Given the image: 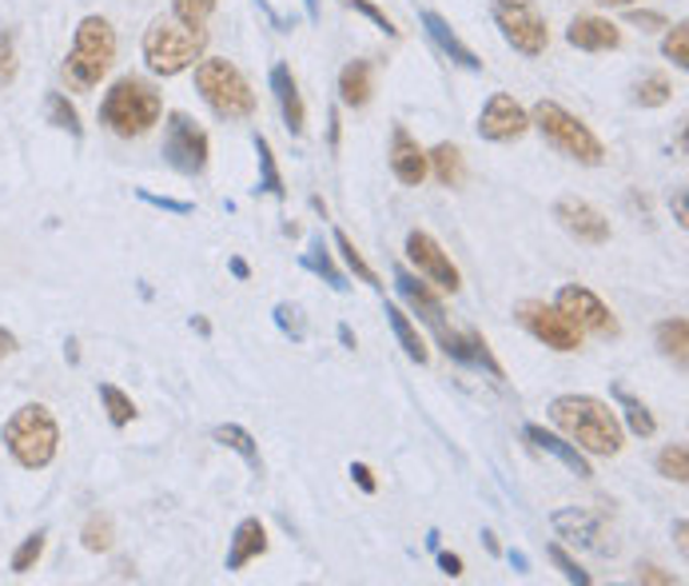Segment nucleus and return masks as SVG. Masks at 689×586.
I'll list each match as a JSON object with an SVG mask.
<instances>
[{
  "label": "nucleus",
  "instance_id": "nucleus-42",
  "mask_svg": "<svg viewBox=\"0 0 689 586\" xmlns=\"http://www.w3.org/2000/svg\"><path fill=\"white\" fill-rule=\"evenodd\" d=\"M216 12V0H172V16L175 21L192 24V28H204Z\"/></svg>",
  "mask_w": 689,
  "mask_h": 586
},
{
  "label": "nucleus",
  "instance_id": "nucleus-56",
  "mask_svg": "<svg viewBox=\"0 0 689 586\" xmlns=\"http://www.w3.org/2000/svg\"><path fill=\"white\" fill-rule=\"evenodd\" d=\"M340 343L347 347V352H355V332H351L347 323H340Z\"/></svg>",
  "mask_w": 689,
  "mask_h": 586
},
{
  "label": "nucleus",
  "instance_id": "nucleus-46",
  "mask_svg": "<svg viewBox=\"0 0 689 586\" xmlns=\"http://www.w3.org/2000/svg\"><path fill=\"white\" fill-rule=\"evenodd\" d=\"M625 21L634 24V28H642V33H657V28H669L666 16H662V12H650V9H630V12H625Z\"/></svg>",
  "mask_w": 689,
  "mask_h": 586
},
{
  "label": "nucleus",
  "instance_id": "nucleus-47",
  "mask_svg": "<svg viewBox=\"0 0 689 586\" xmlns=\"http://www.w3.org/2000/svg\"><path fill=\"white\" fill-rule=\"evenodd\" d=\"M351 479L359 483L363 495H375V491H379V483H375V471L367 463H351Z\"/></svg>",
  "mask_w": 689,
  "mask_h": 586
},
{
  "label": "nucleus",
  "instance_id": "nucleus-55",
  "mask_svg": "<svg viewBox=\"0 0 689 586\" xmlns=\"http://www.w3.org/2000/svg\"><path fill=\"white\" fill-rule=\"evenodd\" d=\"M674 211H678V228H686V192H678V199H674Z\"/></svg>",
  "mask_w": 689,
  "mask_h": 586
},
{
  "label": "nucleus",
  "instance_id": "nucleus-14",
  "mask_svg": "<svg viewBox=\"0 0 689 586\" xmlns=\"http://www.w3.org/2000/svg\"><path fill=\"white\" fill-rule=\"evenodd\" d=\"M554 220H559L562 232L574 235L578 244H590V248L610 244V220H606L602 211L594 208L590 199L559 196V199H554Z\"/></svg>",
  "mask_w": 689,
  "mask_h": 586
},
{
  "label": "nucleus",
  "instance_id": "nucleus-17",
  "mask_svg": "<svg viewBox=\"0 0 689 586\" xmlns=\"http://www.w3.org/2000/svg\"><path fill=\"white\" fill-rule=\"evenodd\" d=\"M387 164H391L394 180H399L403 188H418V184L430 176L427 152H423V145H418L411 133H406L403 124H394V128H391V148H387Z\"/></svg>",
  "mask_w": 689,
  "mask_h": 586
},
{
  "label": "nucleus",
  "instance_id": "nucleus-41",
  "mask_svg": "<svg viewBox=\"0 0 689 586\" xmlns=\"http://www.w3.org/2000/svg\"><path fill=\"white\" fill-rule=\"evenodd\" d=\"M275 328H279L291 343H303L307 320H303V311H299V303H275Z\"/></svg>",
  "mask_w": 689,
  "mask_h": 586
},
{
  "label": "nucleus",
  "instance_id": "nucleus-61",
  "mask_svg": "<svg viewBox=\"0 0 689 586\" xmlns=\"http://www.w3.org/2000/svg\"><path fill=\"white\" fill-rule=\"evenodd\" d=\"M598 4H610V9H630L634 0H598Z\"/></svg>",
  "mask_w": 689,
  "mask_h": 586
},
{
  "label": "nucleus",
  "instance_id": "nucleus-29",
  "mask_svg": "<svg viewBox=\"0 0 689 586\" xmlns=\"http://www.w3.org/2000/svg\"><path fill=\"white\" fill-rule=\"evenodd\" d=\"M211 439L219 443V447H228V451H236L243 459V463L252 467L255 475L263 471V455H260V443H255V435L248 432V427H240V423H219L216 432H211Z\"/></svg>",
  "mask_w": 689,
  "mask_h": 586
},
{
  "label": "nucleus",
  "instance_id": "nucleus-31",
  "mask_svg": "<svg viewBox=\"0 0 689 586\" xmlns=\"http://www.w3.org/2000/svg\"><path fill=\"white\" fill-rule=\"evenodd\" d=\"M255 160H260V184H255V192H263V196L272 199H287V184H284V172H279V164H275V152L272 145H267V136L255 133Z\"/></svg>",
  "mask_w": 689,
  "mask_h": 586
},
{
  "label": "nucleus",
  "instance_id": "nucleus-27",
  "mask_svg": "<svg viewBox=\"0 0 689 586\" xmlns=\"http://www.w3.org/2000/svg\"><path fill=\"white\" fill-rule=\"evenodd\" d=\"M654 343L669 364H678V371H686L689 367V323H686V315H674V320L657 323Z\"/></svg>",
  "mask_w": 689,
  "mask_h": 586
},
{
  "label": "nucleus",
  "instance_id": "nucleus-4",
  "mask_svg": "<svg viewBox=\"0 0 689 586\" xmlns=\"http://www.w3.org/2000/svg\"><path fill=\"white\" fill-rule=\"evenodd\" d=\"M208 48V33L192 28V24L175 21V16H156L143 33V65L152 77H180L187 68H196V60Z\"/></svg>",
  "mask_w": 689,
  "mask_h": 586
},
{
  "label": "nucleus",
  "instance_id": "nucleus-35",
  "mask_svg": "<svg viewBox=\"0 0 689 586\" xmlns=\"http://www.w3.org/2000/svg\"><path fill=\"white\" fill-rule=\"evenodd\" d=\"M100 403H104V411H108V423L112 427H128L131 420H136V403H131L128 391H120L116 383H100Z\"/></svg>",
  "mask_w": 689,
  "mask_h": 586
},
{
  "label": "nucleus",
  "instance_id": "nucleus-2",
  "mask_svg": "<svg viewBox=\"0 0 689 586\" xmlns=\"http://www.w3.org/2000/svg\"><path fill=\"white\" fill-rule=\"evenodd\" d=\"M160 116H164V96L143 77H120L100 100V124L120 140L148 136L160 124Z\"/></svg>",
  "mask_w": 689,
  "mask_h": 586
},
{
  "label": "nucleus",
  "instance_id": "nucleus-52",
  "mask_svg": "<svg viewBox=\"0 0 689 586\" xmlns=\"http://www.w3.org/2000/svg\"><path fill=\"white\" fill-rule=\"evenodd\" d=\"M674 535H678V551H681V559L689 554V542H686V535H689V522L686 519H678L674 522Z\"/></svg>",
  "mask_w": 689,
  "mask_h": 586
},
{
  "label": "nucleus",
  "instance_id": "nucleus-28",
  "mask_svg": "<svg viewBox=\"0 0 689 586\" xmlns=\"http://www.w3.org/2000/svg\"><path fill=\"white\" fill-rule=\"evenodd\" d=\"M299 264L311 272V276H319L328 288H335V291H351V284H347V276H343L340 267H335V255L328 252V244H323V235H311V244H307V252H303V260Z\"/></svg>",
  "mask_w": 689,
  "mask_h": 586
},
{
  "label": "nucleus",
  "instance_id": "nucleus-26",
  "mask_svg": "<svg viewBox=\"0 0 689 586\" xmlns=\"http://www.w3.org/2000/svg\"><path fill=\"white\" fill-rule=\"evenodd\" d=\"M427 164L443 188H462L467 184V156H462L459 145H447V140L435 145L427 152Z\"/></svg>",
  "mask_w": 689,
  "mask_h": 586
},
{
  "label": "nucleus",
  "instance_id": "nucleus-34",
  "mask_svg": "<svg viewBox=\"0 0 689 586\" xmlns=\"http://www.w3.org/2000/svg\"><path fill=\"white\" fill-rule=\"evenodd\" d=\"M335 248H340L343 264H347L351 272H355V276H359L363 284H367V288L383 291V284H379V272H375V267L367 264V260H363V252H359V248H355V240H351L347 232H340V228H335Z\"/></svg>",
  "mask_w": 689,
  "mask_h": 586
},
{
  "label": "nucleus",
  "instance_id": "nucleus-9",
  "mask_svg": "<svg viewBox=\"0 0 689 586\" xmlns=\"http://www.w3.org/2000/svg\"><path fill=\"white\" fill-rule=\"evenodd\" d=\"M160 152H164V164L172 168V172H180V176H199V172L208 168L211 140L187 112H168Z\"/></svg>",
  "mask_w": 689,
  "mask_h": 586
},
{
  "label": "nucleus",
  "instance_id": "nucleus-58",
  "mask_svg": "<svg viewBox=\"0 0 689 586\" xmlns=\"http://www.w3.org/2000/svg\"><path fill=\"white\" fill-rule=\"evenodd\" d=\"M303 9H307V21L315 24L319 21V0H303Z\"/></svg>",
  "mask_w": 689,
  "mask_h": 586
},
{
  "label": "nucleus",
  "instance_id": "nucleus-49",
  "mask_svg": "<svg viewBox=\"0 0 689 586\" xmlns=\"http://www.w3.org/2000/svg\"><path fill=\"white\" fill-rule=\"evenodd\" d=\"M438 571L450 578H459L462 575V559L459 554H450V551H438Z\"/></svg>",
  "mask_w": 689,
  "mask_h": 586
},
{
  "label": "nucleus",
  "instance_id": "nucleus-40",
  "mask_svg": "<svg viewBox=\"0 0 689 586\" xmlns=\"http://www.w3.org/2000/svg\"><path fill=\"white\" fill-rule=\"evenodd\" d=\"M44 542H48V531H33L28 535V539L21 542V547H16V551H12V575H28V571H33L36 563H41V554H44Z\"/></svg>",
  "mask_w": 689,
  "mask_h": 586
},
{
  "label": "nucleus",
  "instance_id": "nucleus-43",
  "mask_svg": "<svg viewBox=\"0 0 689 586\" xmlns=\"http://www.w3.org/2000/svg\"><path fill=\"white\" fill-rule=\"evenodd\" d=\"M340 4H343V9H351V12H359V16H367V21H371L379 33H387V36H394V41H399V28H394V21L387 16L383 9H379V4H375V0H340Z\"/></svg>",
  "mask_w": 689,
  "mask_h": 586
},
{
  "label": "nucleus",
  "instance_id": "nucleus-25",
  "mask_svg": "<svg viewBox=\"0 0 689 586\" xmlns=\"http://www.w3.org/2000/svg\"><path fill=\"white\" fill-rule=\"evenodd\" d=\"M610 395H613V403L622 407V427H625V432L638 435V439H654L657 420H654V415H650L646 403H642V399H638L634 391L625 388V383H613Z\"/></svg>",
  "mask_w": 689,
  "mask_h": 586
},
{
  "label": "nucleus",
  "instance_id": "nucleus-12",
  "mask_svg": "<svg viewBox=\"0 0 689 586\" xmlns=\"http://www.w3.org/2000/svg\"><path fill=\"white\" fill-rule=\"evenodd\" d=\"M479 136L486 145H515L530 133V112L518 104L510 92H494L479 112Z\"/></svg>",
  "mask_w": 689,
  "mask_h": 586
},
{
  "label": "nucleus",
  "instance_id": "nucleus-59",
  "mask_svg": "<svg viewBox=\"0 0 689 586\" xmlns=\"http://www.w3.org/2000/svg\"><path fill=\"white\" fill-rule=\"evenodd\" d=\"M482 542H486V551H491V554H503V551H498V539H494V531H482Z\"/></svg>",
  "mask_w": 689,
  "mask_h": 586
},
{
  "label": "nucleus",
  "instance_id": "nucleus-15",
  "mask_svg": "<svg viewBox=\"0 0 689 586\" xmlns=\"http://www.w3.org/2000/svg\"><path fill=\"white\" fill-rule=\"evenodd\" d=\"M435 340H438V347H443V355H447L450 364L467 367V371H486L491 379H506L503 364H498L494 352H491V343L482 340L479 332H471V328H467V332L447 328V332H438Z\"/></svg>",
  "mask_w": 689,
  "mask_h": 586
},
{
  "label": "nucleus",
  "instance_id": "nucleus-18",
  "mask_svg": "<svg viewBox=\"0 0 689 586\" xmlns=\"http://www.w3.org/2000/svg\"><path fill=\"white\" fill-rule=\"evenodd\" d=\"M566 45L578 48V53H618L622 48V28L610 21V16H574L566 24Z\"/></svg>",
  "mask_w": 689,
  "mask_h": 586
},
{
  "label": "nucleus",
  "instance_id": "nucleus-11",
  "mask_svg": "<svg viewBox=\"0 0 689 586\" xmlns=\"http://www.w3.org/2000/svg\"><path fill=\"white\" fill-rule=\"evenodd\" d=\"M518 323H523L538 343H547L550 352H562V355L582 352V332L554 308V303L526 299V303H518Z\"/></svg>",
  "mask_w": 689,
  "mask_h": 586
},
{
  "label": "nucleus",
  "instance_id": "nucleus-6",
  "mask_svg": "<svg viewBox=\"0 0 689 586\" xmlns=\"http://www.w3.org/2000/svg\"><path fill=\"white\" fill-rule=\"evenodd\" d=\"M0 439L24 471H44L60 451V427H56L53 411L44 403H24V407L12 411Z\"/></svg>",
  "mask_w": 689,
  "mask_h": 586
},
{
  "label": "nucleus",
  "instance_id": "nucleus-51",
  "mask_svg": "<svg viewBox=\"0 0 689 586\" xmlns=\"http://www.w3.org/2000/svg\"><path fill=\"white\" fill-rule=\"evenodd\" d=\"M228 272H231L236 279H248V276H252V267H248V260H240V255H231V260H228Z\"/></svg>",
  "mask_w": 689,
  "mask_h": 586
},
{
  "label": "nucleus",
  "instance_id": "nucleus-21",
  "mask_svg": "<svg viewBox=\"0 0 689 586\" xmlns=\"http://www.w3.org/2000/svg\"><path fill=\"white\" fill-rule=\"evenodd\" d=\"M267 84H272V96H275V104H279V116H284L287 133L303 136L307 108H303V92H299L291 65H284V60H279V65H272V72H267Z\"/></svg>",
  "mask_w": 689,
  "mask_h": 586
},
{
  "label": "nucleus",
  "instance_id": "nucleus-45",
  "mask_svg": "<svg viewBox=\"0 0 689 586\" xmlns=\"http://www.w3.org/2000/svg\"><path fill=\"white\" fill-rule=\"evenodd\" d=\"M16 41L12 33H0V84H12L16 80Z\"/></svg>",
  "mask_w": 689,
  "mask_h": 586
},
{
  "label": "nucleus",
  "instance_id": "nucleus-3",
  "mask_svg": "<svg viewBox=\"0 0 689 586\" xmlns=\"http://www.w3.org/2000/svg\"><path fill=\"white\" fill-rule=\"evenodd\" d=\"M530 128H538V136H542L554 152L574 160V164L582 168L606 164V145L598 140V133H594L582 116H574L566 104H559V100H538L535 108H530Z\"/></svg>",
  "mask_w": 689,
  "mask_h": 586
},
{
  "label": "nucleus",
  "instance_id": "nucleus-57",
  "mask_svg": "<svg viewBox=\"0 0 689 586\" xmlns=\"http://www.w3.org/2000/svg\"><path fill=\"white\" fill-rule=\"evenodd\" d=\"M510 563L518 566V575H526V571H530V559H526L523 551H510Z\"/></svg>",
  "mask_w": 689,
  "mask_h": 586
},
{
  "label": "nucleus",
  "instance_id": "nucleus-1",
  "mask_svg": "<svg viewBox=\"0 0 689 586\" xmlns=\"http://www.w3.org/2000/svg\"><path fill=\"white\" fill-rule=\"evenodd\" d=\"M550 423L566 435L582 455H613L625 447V427L610 403L594 395H559L550 399Z\"/></svg>",
  "mask_w": 689,
  "mask_h": 586
},
{
  "label": "nucleus",
  "instance_id": "nucleus-13",
  "mask_svg": "<svg viewBox=\"0 0 689 586\" xmlns=\"http://www.w3.org/2000/svg\"><path fill=\"white\" fill-rule=\"evenodd\" d=\"M406 260L418 267V276L430 279L438 291H455L462 288V276L459 267L450 264V255L438 248V240L430 232H423V228H415V232H406Z\"/></svg>",
  "mask_w": 689,
  "mask_h": 586
},
{
  "label": "nucleus",
  "instance_id": "nucleus-36",
  "mask_svg": "<svg viewBox=\"0 0 689 586\" xmlns=\"http://www.w3.org/2000/svg\"><path fill=\"white\" fill-rule=\"evenodd\" d=\"M80 542H84V551L92 554H104L112 551V542H116V527H112V515H88L84 531H80Z\"/></svg>",
  "mask_w": 689,
  "mask_h": 586
},
{
  "label": "nucleus",
  "instance_id": "nucleus-60",
  "mask_svg": "<svg viewBox=\"0 0 689 586\" xmlns=\"http://www.w3.org/2000/svg\"><path fill=\"white\" fill-rule=\"evenodd\" d=\"M77 347H80V343H77V340H68L65 355H68V359H72V364H77V359H80V352H77Z\"/></svg>",
  "mask_w": 689,
  "mask_h": 586
},
{
  "label": "nucleus",
  "instance_id": "nucleus-22",
  "mask_svg": "<svg viewBox=\"0 0 689 586\" xmlns=\"http://www.w3.org/2000/svg\"><path fill=\"white\" fill-rule=\"evenodd\" d=\"M523 439L535 447V451H542V455H550V459H559L562 467H566L570 475H578V479H594V467H590V459L574 447L570 439H562V435H554V432H547V427H538V423H526L523 427Z\"/></svg>",
  "mask_w": 689,
  "mask_h": 586
},
{
  "label": "nucleus",
  "instance_id": "nucleus-44",
  "mask_svg": "<svg viewBox=\"0 0 689 586\" xmlns=\"http://www.w3.org/2000/svg\"><path fill=\"white\" fill-rule=\"evenodd\" d=\"M136 199H143V204H152V208H160V211H172V216H192V211H196V204H187V199L156 196V192H148V188L136 192Z\"/></svg>",
  "mask_w": 689,
  "mask_h": 586
},
{
  "label": "nucleus",
  "instance_id": "nucleus-33",
  "mask_svg": "<svg viewBox=\"0 0 689 586\" xmlns=\"http://www.w3.org/2000/svg\"><path fill=\"white\" fill-rule=\"evenodd\" d=\"M657 475L669 479V483H678V487H686L689 483V451L686 443H669V447H662L654 459Z\"/></svg>",
  "mask_w": 689,
  "mask_h": 586
},
{
  "label": "nucleus",
  "instance_id": "nucleus-23",
  "mask_svg": "<svg viewBox=\"0 0 689 586\" xmlns=\"http://www.w3.org/2000/svg\"><path fill=\"white\" fill-rule=\"evenodd\" d=\"M260 554H267V527H263L260 519H240L236 522V531H231L223 566L236 575V571H243L248 563H255Z\"/></svg>",
  "mask_w": 689,
  "mask_h": 586
},
{
  "label": "nucleus",
  "instance_id": "nucleus-37",
  "mask_svg": "<svg viewBox=\"0 0 689 586\" xmlns=\"http://www.w3.org/2000/svg\"><path fill=\"white\" fill-rule=\"evenodd\" d=\"M669 96H674V84H669L662 72H650V77H642V80H638V89H634L638 108H662V104H669Z\"/></svg>",
  "mask_w": 689,
  "mask_h": 586
},
{
  "label": "nucleus",
  "instance_id": "nucleus-53",
  "mask_svg": "<svg viewBox=\"0 0 689 586\" xmlns=\"http://www.w3.org/2000/svg\"><path fill=\"white\" fill-rule=\"evenodd\" d=\"M331 152H340V112H331V128H328Z\"/></svg>",
  "mask_w": 689,
  "mask_h": 586
},
{
  "label": "nucleus",
  "instance_id": "nucleus-10",
  "mask_svg": "<svg viewBox=\"0 0 689 586\" xmlns=\"http://www.w3.org/2000/svg\"><path fill=\"white\" fill-rule=\"evenodd\" d=\"M554 308H559L578 332H594V335H602V340H618V335H622L618 315H613L602 299H598V291H590L586 284H562L559 296H554Z\"/></svg>",
  "mask_w": 689,
  "mask_h": 586
},
{
  "label": "nucleus",
  "instance_id": "nucleus-7",
  "mask_svg": "<svg viewBox=\"0 0 689 586\" xmlns=\"http://www.w3.org/2000/svg\"><path fill=\"white\" fill-rule=\"evenodd\" d=\"M196 92L216 112L219 120H252L255 92L240 68L228 56H199L196 60Z\"/></svg>",
  "mask_w": 689,
  "mask_h": 586
},
{
  "label": "nucleus",
  "instance_id": "nucleus-16",
  "mask_svg": "<svg viewBox=\"0 0 689 586\" xmlns=\"http://www.w3.org/2000/svg\"><path fill=\"white\" fill-rule=\"evenodd\" d=\"M550 527L559 531V539H566L570 547H586V551H598V554H613L618 551V542H606V527L598 515H590L586 507H562L550 515Z\"/></svg>",
  "mask_w": 689,
  "mask_h": 586
},
{
  "label": "nucleus",
  "instance_id": "nucleus-39",
  "mask_svg": "<svg viewBox=\"0 0 689 586\" xmlns=\"http://www.w3.org/2000/svg\"><path fill=\"white\" fill-rule=\"evenodd\" d=\"M662 56H666L674 68H681V72L689 68V24L686 21L669 24L666 41H662Z\"/></svg>",
  "mask_w": 689,
  "mask_h": 586
},
{
  "label": "nucleus",
  "instance_id": "nucleus-5",
  "mask_svg": "<svg viewBox=\"0 0 689 586\" xmlns=\"http://www.w3.org/2000/svg\"><path fill=\"white\" fill-rule=\"evenodd\" d=\"M116 65V28L104 16H84L72 33V48L65 56V77L77 92H92Z\"/></svg>",
  "mask_w": 689,
  "mask_h": 586
},
{
  "label": "nucleus",
  "instance_id": "nucleus-8",
  "mask_svg": "<svg viewBox=\"0 0 689 586\" xmlns=\"http://www.w3.org/2000/svg\"><path fill=\"white\" fill-rule=\"evenodd\" d=\"M491 21L518 56L535 60L550 48V24L535 0H491Z\"/></svg>",
  "mask_w": 689,
  "mask_h": 586
},
{
  "label": "nucleus",
  "instance_id": "nucleus-20",
  "mask_svg": "<svg viewBox=\"0 0 689 586\" xmlns=\"http://www.w3.org/2000/svg\"><path fill=\"white\" fill-rule=\"evenodd\" d=\"M418 24H423V33L430 36V45H435L438 53L447 56L450 65L467 68V72H482V60L474 56V48L467 45V41L455 33V28H450L447 16H438L435 9H423V12H418Z\"/></svg>",
  "mask_w": 689,
  "mask_h": 586
},
{
  "label": "nucleus",
  "instance_id": "nucleus-48",
  "mask_svg": "<svg viewBox=\"0 0 689 586\" xmlns=\"http://www.w3.org/2000/svg\"><path fill=\"white\" fill-rule=\"evenodd\" d=\"M638 583H657V586H669L674 583V575H662V566H654V563H642L638 566Z\"/></svg>",
  "mask_w": 689,
  "mask_h": 586
},
{
  "label": "nucleus",
  "instance_id": "nucleus-38",
  "mask_svg": "<svg viewBox=\"0 0 689 586\" xmlns=\"http://www.w3.org/2000/svg\"><path fill=\"white\" fill-rule=\"evenodd\" d=\"M547 559H550L554 566H559V575L566 578V583H574V586H590V583H594L590 571H582L578 559H574V554H570L566 547H562V542H550V547H547Z\"/></svg>",
  "mask_w": 689,
  "mask_h": 586
},
{
  "label": "nucleus",
  "instance_id": "nucleus-54",
  "mask_svg": "<svg viewBox=\"0 0 689 586\" xmlns=\"http://www.w3.org/2000/svg\"><path fill=\"white\" fill-rule=\"evenodd\" d=\"M187 328H192V332H199V335H204V340H208V335H211V323L204 320V315H192V320H187Z\"/></svg>",
  "mask_w": 689,
  "mask_h": 586
},
{
  "label": "nucleus",
  "instance_id": "nucleus-30",
  "mask_svg": "<svg viewBox=\"0 0 689 586\" xmlns=\"http://www.w3.org/2000/svg\"><path fill=\"white\" fill-rule=\"evenodd\" d=\"M387 323H391V332H394V340H399V347L406 352V359H415L418 367L427 364L430 352H427V343H423V335H418V328L411 323V315H406L403 308L387 303Z\"/></svg>",
  "mask_w": 689,
  "mask_h": 586
},
{
  "label": "nucleus",
  "instance_id": "nucleus-19",
  "mask_svg": "<svg viewBox=\"0 0 689 586\" xmlns=\"http://www.w3.org/2000/svg\"><path fill=\"white\" fill-rule=\"evenodd\" d=\"M394 288H399V299L427 323L430 332H447V311H443V299L435 296L430 284H418V276H411L406 267H394Z\"/></svg>",
  "mask_w": 689,
  "mask_h": 586
},
{
  "label": "nucleus",
  "instance_id": "nucleus-50",
  "mask_svg": "<svg viewBox=\"0 0 689 586\" xmlns=\"http://www.w3.org/2000/svg\"><path fill=\"white\" fill-rule=\"evenodd\" d=\"M9 355H16V335L4 332V328H0V364H4Z\"/></svg>",
  "mask_w": 689,
  "mask_h": 586
},
{
  "label": "nucleus",
  "instance_id": "nucleus-32",
  "mask_svg": "<svg viewBox=\"0 0 689 586\" xmlns=\"http://www.w3.org/2000/svg\"><path fill=\"white\" fill-rule=\"evenodd\" d=\"M44 116H48V124H53V128L68 133L72 140H80V136H84V124H80L77 104H72L65 92H48V96H44Z\"/></svg>",
  "mask_w": 689,
  "mask_h": 586
},
{
  "label": "nucleus",
  "instance_id": "nucleus-24",
  "mask_svg": "<svg viewBox=\"0 0 689 586\" xmlns=\"http://www.w3.org/2000/svg\"><path fill=\"white\" fill-rule=\"evenodd\" d=\"M375 96V72L371 60H347L340 68V100L347 108H367Z\"/></svg>",
  "mask_w": 689,
  "mask_h": 586
}]
</instances>
